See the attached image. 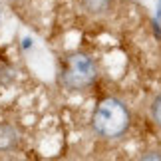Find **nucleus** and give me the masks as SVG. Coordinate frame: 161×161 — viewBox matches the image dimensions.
I'll return each mask as SVG.
<instances>
[{
	"mask_svg": "<svg viewBox=\"0 0 161 161\" xmlns=\"http://www.w3.org/2000/svg\"><path fill=\"white\" fill-rule=\"evenodd\" d=\"M92 125L103 139H119L131 125V111L119 97H103L94 111Z\"/></svg>",
	"mask_w": 161,
	"mask_h": 161,
	"instance_id": "obj_1",
	"label": "nucleus"
},
{
	"mask_svg": "<svg viewBox=\"0 0 161 161\" xmlns=\"http://www.w3.org/2000/svg\"><path fill=\"white\" fill-rule=\"evenodd\" d=\"M111 4H114V0H82V8L88 14H94V16L109 12Z\"/></svg>",
	"mask_w": 161,
	"mask_h": 161,
	"instance_id": "obj_4",
	"label": "nucleus"
},
{
	"mask_svg": "<svg viewBox=\"0 0 161 161\" xmlns=\"http://www.w3.org/2000/svg\"><path fill=\"white\" fill-rule=\"evenodd\" d=\"M20 145V131L14 123L0 121V153H10Z\"/></svg>",
	"mask_w": 161,
	"mask_h": 161,
	"instance_id": "obj_3",
	"label": "nucleus"
},
{
	"mask_svg": "<svg viewBox=\"0 0 161 161\" xmlns=\"http://www.w3.org/2000/svg\"><path fill=\"white\" fill-rule=\"evenodd\" d=\"M97 78V66L92 56L84 52H74L64 60L60 70V82L70 92H84L94 86Z\"/></svg>",
	"mask_w": 161,
	"mask_h": 161,
	"instance_id": "obj_2",
	"label": "nucleus"
},
{
	"mask_svg": "<svg viewBox=\"0 0 161 161\" xmlns=\"http://www.w3.org/2000/svg\"><path fill=\"white\" fill-rule=\"evenodd\" d=\"M141 159H161V151H145Z\"/></svg>",
	"mask_w": 161,
	"mask_h": 161,
	"instance_id": "obj_6",
	"label": "nucleus"
},
{
	"mask_svg": "<svg viewBox=\"0 0 161 161\" xmlns=\"http://www.w3.org/2000/svg\"><path fill=\"white\" fill-rule=\"evenodd\" d=\"M149 115H151V121L157 127H161V94H157L153 97V102L149 106Z\"/></svg>",
	"mask_w": 161,
	"mask_h": 161,
	"instance_id": "obj_5",
	"label": "nucleus"
}]
</instances>
